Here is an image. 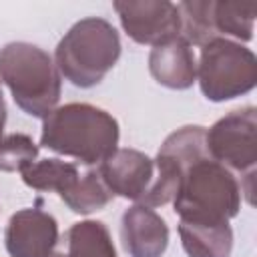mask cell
Returning a JSON list of instances; mask_svg holds the SVG:
<instances>
[{
	"instance_id": "12",
	"label": "cell",
	"mask_w": 257,
	"mask_h": 257,
	"mask_svg": "<svg viewBox=\"0 0 257 257\" xmlns=\"http://www.w3.org/2000/svg\"><path fill=\"white\" fill-rule=\"evenodd\" d=\"M179 237L189 257H229L233 249V229L223 225H195L179 221Z\"/></svg>"
},
{
	"instance_id": "18",
	"label": "cell",
	"mask_w": 257,
	"mask_h": 257,
	"mask_svg": "<svg viewBox=\"0 0 257 257\" xmlns=\"http://www.w3.org/2000/svg\"><path fill=\"white\" fill-rule=\"evenodd\" d=\"M4 124H6V104H4L2 90H0V135L4 133Z\"/></svg>"
},
{
	"instance_id": "10",
	"label": "cell",
	"mask_w": 257,
	"mask_h": 257,
	"mask_svg": "<svg viewBox=\"0 0 257 257\" xmlns=\"http://www.w3.org/2000/svg\"><path fill=\"white\" fill-rule=\"evenodd\" d=\"M120 239L131 257H161L169 245V227L155 209L133 205L122 213Z\"/></svg>"
},
{
	"instance_id": "6",
	"label": "cell",
	"mask_w": 257,
	"mask_h": 257,
	"mask_svg": "<svg viewBox=\"0 0 257 257\" xmlns=\"http://www.w3.org/2000/svg\"><path fill=\"white\" fill-rule=\"evenodd\" d=\"M205 143L211 159L229 171L255 173L257 163V110L243 106L231 110L205 131Z\"/></svg>"
},
{
	"instance_id": "17",
	"label": "cell",
	"mask_w": 257,
	"mask_h": 257,
	"mask_svg": "<svg viewBox=\"0 0 257 257\" xmlns=\"http://www.w3.org/2000/svg\"><path fill=\"white\" fill-rule=\"evenodd\" d=\"M38 157V145L24 133L0 135V171L20 173Z\"/></svg>"
},
{
	"instance_id": "15",
	"label": "cell",
	"mask_w": 257,
	"mask_h": 257,
	"mask_svg": "<svg viewBox=\"0 0 257 257\" xmlns=\"http://www.w3.org/2000/svg\"><path fill=\"white\" fill-rule=\"evenodd\" d=\"M255 16H257V4L211 0V24L219 38L233 36L237 40L249 42L253 38Z\"/></svg>"
},
{
	"instance_id": "5",
	"label": "cell",
	"mask_w": 257,
	"mask_h": 257,
	"mask_svg": "<svg viewBox=\"0 0 257 257\" xmlns=\"http://www.w3.org/2000/svg\"><path fill=\"white\" fill-rule=\"evenodd\" d=\"M197 82L207 100L223 102L251 92L257 84V58L231 38H213L201 46Z\"/></svg>"
},
{
	"instance_id": "14",
	"label": "cell",
	"mask_w": 257,
	"mask_h": 257,
	"mask_svg": "<svg viewBox=\"0 0 257 257\" xmlns=\"http://www.w3.org/2000/svg\"><path fill=\"white\" fill-rule=\"evenodd\" d=\"M24 185H28L34 191H52L58 193V197L62 193H66L78 175V167L74 163H66L60 159H42V161H34L32 165H28L26 169L20 171Z\"/></svg>"
},
{
	"instance_id": "8",
	"label": "cell",
	"mask_w": 257,
	"mask_h": 257,
	"mask_svg": "<svg viewBox=\"0 0 257 257\" xmlns=\"http://www.w3.org/2000/svg\"><path fill=\"white\" fill-rule=\"evenodd\" d=\"M56 243L58 223L50 213L28 207L8 219L4 245L10 257H48Z\"/></svg>"
},
{
	"instance_id": "7",
	"label": "cell",
	"mask_w": 257,
	"mask_h": 257,
	"mask_svg": "<svg viewBox=\"0 0 257 257\" xmlns=\"http://www.w3.org/2000/svg\"><path fill=\"white\" fill-rule=\"evenodd\" d=\"M120 26L137 44L161 46L181 36V12L169 0H118L112 4Z\"/></svg>"
},
{
	"instance_id": "2",
	"label": "cell",
	"mask_w": 257,
	"mask_h": 257,
	"mask_svg": "<svg viewBox=\"0 0 257 257\" xmlns=\"http://www.w3.org/2000/svg\"><path fill=\"white\" fill-rule=\"evenodd\" d=\"M173 207L183 223L223 225L241 209V185L225 165L207 155L183 171Z\"/></svg>"
},
{
	"instance_id": "9",
	"label": "cell",
	"mask_w": 257,
	"mask_h": 257,
	"mask_svg": "<svg viewBox=\"0 0 257 257\" xmlns=\"http://www.w3.org/2000/svg\"><path fill=\"white\" fill-rule=\"evenodd\" d=\"M96 171L112 197L116 195L139 203L153 181L155 163L137 149H116L98 165Z\"/></svg>"
},
{
	"instance_id": "11",
	"label": "cell",
	"mask_w": 257,
	"mask_h": 257,
	"mask_svg": "<svg viewBox=\"0 0 257 257\" xmlns=\"http://www.w3.org/2000/svg\"><path fill=\"white\" fill-rule=\"evenodd\" d=\"M149 72L151 76L167 88L185 90L197 80V60L193 48L181 36L155 46L149 54Z\"/></svg>"
},
{
	"instance_id": "3",
	"label": "cell",
	"mask_w": 257,
	"mask_h": 257,
	"mask_svg": "<svg viewBox=\"0 0 257 257\" xmlns=\"http://www.w3.org/2000/svg\"><path fill=\"white\" fill-rule=\"evenodd\" d=\"M0 78L28 116L44 118L60 100L62 76L54 58L32 42L16 40L0 48Z\"/></svg>"
},
{
	"instance_id": "1",
	"label": "cell",
	"mask_w": 257,
	"mask_h": 257,
	"mask_svg": "<svg viewBox=\"0 0 257 257\" xmlns=\"http://www.w3.org/2000/svg\"><path fill=\"white\" fill-rule=\"evenodd\" d=\"M118 120L86 102L56 106L42 118L40 145L84 165H100L118 149Z\"/></svg>"
},
{
	"instance_id": "4",
	"label": "cell",
	"mask_w": 257,
	"mask_h": 257,
	"mask_svg": "<svg viewBox=\"0 0 257 257\" xmlns=\"http://www.w3.org/2000/svg\"><path fill=\"white\" fill-rule=\"evenodd\" d=\"M120 36L116 28L98 16L74 22L60 38L54 52V64L70 84L92 88L114 68L120 58Z\"/></svg>"
},
{
	"instance_id": "16",
	"label": "cell",
	"mask_w": 257,
	"mask_h": 257,
	"mask_svg": "<svg viewBox=\"0 0 257 257\" xmlns=\"http://www.w3.org/2000/svg\"><path fill=\"white\" fill-rule=\"evenodd\" d=\"M64 205L78 215H90L104 209L112 201V193L102 183L98 171H86L76 179V183L60 195Z\"/></svg>"
},
{
	"instance_id": "13",
	"label": "cell",
	"mask_w": 257,
	"mask_h": 257,
	"mask_svg": "<svg viewBox=\"0 0 257 257\" xmlns=\"http://www.w3.org/2000/svg\"><path fill=\"white\" fill-rule=\"evenodd\" d=\"M66 253H50L48 257H116L112 237L104 223L100 221H80L74 223L66 235Z\"/></svg>"
}]
</instances>
